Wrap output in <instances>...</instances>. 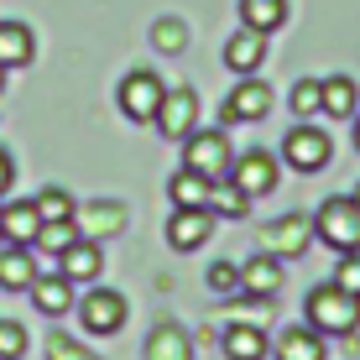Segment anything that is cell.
<instances>
[{"label":"cell","instance_id":"cell-1","mask_svg":"<svg viewBox=\"0 0 360 360\" xmlns=\"http://www.w3.org/2000/svg\"><path fill=\"white\" fill-rule=\"evenodd\" d=\"M303 314H308V324L324 334V340H329V334H350V329L360 324V297L345 292L340 282H324V288L308 292Z\"/></svg>","mask_w":360,"mask_h":360},{"label":"cell","instance_id":"cell-2","mask_svg":"<svg viewBox=\"0 0 360 360\" xmlns=\"http://www.w3.org/2000/svg\"><path fill=\"white\" fill-rule=\"evenodd\" d=\"M183 167H193L198 178H209V183H219V178H230V167H235V152H230V141H225V131H188L183 136Z\"/></svg>","mask_w":360,"mask_h":360},{"label":"cell","instance_id":"cell-3","mask_svg":"<svg viewBox=\"0 0 360 360\" xmlns=\"http://www.w3.org/2000/svg\"><path fill=\"white\" fill-rule=\"evenodd\" d=\"M314 235L334 251H360V209L355 198H324V209L314 214Z\"/></svg>","mask_w":360,"mask_h":360},{"label":"cell","instance_id":"cell-4","mask_svg":"<svg viewBox=\"0 0 360 360\" xmlns=\"http://www.w3.org/2000/svg\"><path fill=\"white\" fill-rule=\"evenodd\" d=\"M126 314H131V303L110 288H89L84 303H79V324L89 334H120L126 329Z\"/></svg>","mask_w":360,"mask_h":360},{"label":"cell","instance_id":"cell-5","mask_svg":"<svg viewBox=\"0 0 360 360\" xmlns=\"http://www.w3.org/2000/svg\"><path fill=\"white\" fill-rule=\"evenodd\" d=\"M162 79L157 73H126L120 79V110H126L131 120H141V126H152L157 110H162Z\"/></svg>","mask_w":360,"mask_h":360},{"label":"cell","instance_id":"cell-6","mask_svg":"<svg viewBox=\"0 0 360 360\" xmlns=\"http://www.w3.org/2000/svg\"><path fill=\"white\" fill-rule=\"evenodd\" d=\"M282 157H288L292 172H319V167H329L334 141L314 126H297V131H288V141H282Z\"/></svg>","mask_w":360,"mask_h":360},{"label":"cell","instance_id":"cell-7","mask_svg":"<svg viewBox=\"0 0 360 360\" xmlns=\"http://www.w3.org/2000/svg\"><path fill=\"white\" fill-rule=\"evenodd\" d=\"M230 183L240 188L245 198H262V193H271L277 188V157L271 152H245V157H235V167H230Z\"/></svg>","mask_w":360,"mask_h":360},{"label":"cell","instance_id":"cell-8","mask_svg":"<svg viewBox=\"0 0 360 360\" xmlns=\"http://www.w3.org/2000/svg\"><path fill=\"white\" fill-rule=\"evenodd\" d=\"M193 126H198V94L193 89H167L162 110H157V131H162L167 141H183Z\"/></svg>","mask_w":360,"mask_h":360},{"label":"cell","instance_id":"cell-9","mask_svg":"<svg viewBox=\"0 0 360 360\" xmlns=\"http://www.w3.org/2000/svg\"><path fill=\"white\" fill-rule=\"evenodd\" d=\"M266 110H271V89L262 79H251V73H245V79L230 89V99H225V120L230 126H240V120L245 126H251V120H266Z\"/></svg>","mask_w":360,"mask_h":360},{"label":"cell","instance_id":"cell-10","mask_svg":"<svg viewBox=\"0 0 360 360\" xmlns=\"http://www.w3.org/2000/svg\"><path fill=\"white\" fill-rule=\"evenodd\" d=\"M209 230H214V214H209V209H172L167 245L172 251H198V245L209 240Z\"/></svg>","mask_w":360,"mask_h":360},{"label":"cell","instance_id":"cell-11","mask_svg":"<svg viewBox=\"0 0 360 360\" xmlns=\"http://www.w3.org/2000/svg\"><path fill=\"white\" fill-rule=\"evenodd\" d=\"M58 266H63V277L79 288V282H94L99 266H105V256H99V240H89V235H79V240L68 245L63 256H58Z\"/></svg>","mask_w":360,"mask_h":360},{"label":"cell","instance_id":"cell-12","mask_svg":"<svg viewBox=\"0 0 360 360\" xmlns=\"http://www.w3.org/2000/svg\"><path fill=\"white\" fill-rule=\"evenodd\" d=\"M262 58H266V32H251V27H245V32H235L230 42H225V68L240 73V79L262 68Z\"/></svg>","mask_w":360,"mask_h":360},{"label":"cell","instance_id":"cell-13","mask_svg":"<svg viewBox=\"0 0 360 360\" xmlns=\"http://www.w3.org/2000/svg\"><path fill=\"white\" fill-rule=\"evenodd\" d=\"M308 235H314V225H308L303 214H288V219H277V225H266V251L271 256H303L308 251Z\"/></svg>","mask_w":360,"mask_h":360},{"label":"cell","instance_id":"cell-14","mask_svg":"<svg viewBox=\"0 0 360 360\" xmlns=\"http://www.w3.org/2000/svg\"><path fill=\"white\" fill-rule=\"evenodd\" d=\"M27 292H32L37 314H47V319H58V314H68V308H73V282L63 277V271H53V277L37 271V282H32Z\"/></svg>","mask_w":360,"mask_h":360},{"label":"cell","instance_id":"cell-15","mask_svg":"<svg viewBox=\"0 0 360 360\" xmlns=\"http://www.w3.org/2000/svg\"><path fill=\"white\" fill-rule=\"evenodd\" d=\"M32 282H37L32 245H6V251H0V288L6 292H27Z\"/></svg>","mask_w":360,"mask_h":360},{"label":"cell","instance_id":"cell-16","mask_svg":"<svg viewBox=\"0 0 360 360\" xmlns=\"http://www.w3.org/2000/svg\"><path fill=\"white\" fill-rule=\"evenodd\" d=\"M319 94H324V115H329V120H350L355 105H360L355 79H345V73H329V79H319Z\"/></svg>","mask_w":360,"mask_h":360},{"label":"cell","instance_id":"cell-17","mask_svg":"<svg viewBox=\"0 0 360 360\" xmlns=\"http://www.w3.org/2000/svg\"><path fill=\"white\" fill-rule=\"evenodd\" d=\"M277 360H324V334L314 324H292L277 340Z\"/></svg>","mask_w":360,"mask_h":360},{"label":"cell","instance_id":"cell-18","mask_svg":"<svg viewBox=\"0 0 360 360\" xmlns=\"http://www.w3.org/2000/svg\"><path fill=\"white\" fill-rule=\"evenodd\" d=\"M282 288V266H277V256L262 251L256 262H245L240 266V292H251V297H271Z\"/></svg>","mask_w":360,"mask_h":360},{"label":"cell","instance_id":"cell-19","mask_svg":"<svg viewBox=\"0 0 360 360\" xmlns=\"http://www.w3.org/2000/svg\"><path fill=\"white\" fill-rule=\"evenodd\" d=\"M73 225H79V235H89V240H105V235H115L120 225H126V209H120V204L73 209Z\"/></svg>","mask_w":360,"mask_h":360},{"label":"cell","instance_id":"cell-20","mask_svg":"<svg viewBox=\"0 0 360 360\" xmlns=\"http://www.w3.org/2000/svg\"><path fill=\"white\" fill-rule=\"evenodd\" d=\"M0 214H6V240H11V245H32V240H37V230H42V214H37L32 198L0 204Z\"/></svg>","mask_w":360,"mask_h":360},{"label":"cell","instance_id":"cell-21","mask_svg":"<svg viewBox=\"0 0 360 360\" xmlns=\"http://www.w3.org/2000/svg\"><path fill=\"white\" fill-rule=\"evenodd\" d=\"M219 350H225V360H266V334L256 324H230Z\"/></svg>","mask_w":360,"mask_h":360},{"label":"cell","instance_id":"cell-22","mask_svg":"<svg viewBox=\"0 0 360 360\" xmlns=\"http://www.w3.org/2000/svg\"><path fill=\"white\" fill-rule=\"evenodd\" d=\"M209 188H214L209 178H198L193 167H178V172H172V183H167V198L178 209H209Z\"/></svg>","mask_w":360,"mask_h":360},{"label":"cell","instance_id":"cell-23","mask_svg":"<svg viewBox=\"0 0 360 360\" xmlns=\"http://www.w3.org/2000/svg\"><path fill=\"white\" fill-rule=\"evenodd\" d=\"M146 360H193V340L178 324H157L146 340Z\"/></svg>","mask_w":360,"mask_h":360},{"label":"cell","instance_id":"cell-24","mask_svg":"<svg viewBox=\"0 0 360 360\" xmlns=\"http://www.w3.org/2000/svg\"><path fill=\"white\" fill-rule=\"evenodd\" d=\"M32 53H37L32 27H21V21H0V63L21 68V63H32Z\"/></svg>","mask_w":360,"mask_h":360},{"label":"cell","instance_id":"cell-25","mask_svg":"<svg viewBox=\"0 0 360 360\" xmlns=\"http://www.w3.org/2000/svg\"><path fill=\"white\" fill-rule=\"evenodd\" d=\"M240 21L251 32H277L288 21V0H240Z\"/></svg>","mask_w":360,"mask_h":360},{"label":"cell","instance_id":"cell-26","mask_svg":"<svg viewBox=\"0 0 360 360\" xmlns=\"http://www.w3.org/2000/svg\"><path fill=\"white\" fill-rule=\"evenodd\" d=\"M245 209H251V198L235 188L230 178H219L214 188H209V214H219V219H245Z\"/></svg>","mask_w":360,"mask_h":360},{"label":"cell","instance_id":"cell-27","mask_svg":"<svg viewBox=\"0 0 360 360\" xmlns=\"http://www.w3.org/2000/svg\"><path fill=\"white\" fill-rule=\"evenodd\" d=\"M73 240H79V225H73V219H53V225L37 230V240H32V245H37V251H47V256H63Z\"/></svg>","mask_w":360,"mask_h":360},{"label":"cell","instance_id":"cell-28","mask_svg":"<svg viewBox=\"0 0 360 360\" xmlns=\"http://www.w3.org/2000/svg\"><path fill=\"white\" fill-rule=\"evenodd\" d=\"M32 204H37V214H42V225H53V219H73V198L63 188H42Z\"/></svg>","mask_w":360,"mask_h":360},{"label":"cell","instance_id":"cell-29","mask_svg":"<svg viewBox=\"0 0 360 360\" xmlns=\"http://www.w3.org/2000/svg\"><path fill=\"white\" fill-rule=\"evenodd\" d=\"M292 115H324L319 79H297V84H292Z\"/></svg>","mask_w":360,"mask_h":360},{"label":"cell","instance_id":"cell-30","mask_svg":"<svg viewBox=\"0 0 360 360\" xmlns=\"http://www.w3.org/2000/svg\"><path fill=\"white\" fill-rule=\"evenodd\" d=\"M21 355H27V329L0 319V360H21Z\"/></svg>","mask_w":360,"mask_h":360},{"label":"cell","instance_id":"cell-31","mask_svg":"<svg viewBox=\"0 0 360 360\" xmlns=\"http://www.w3.org/2000/svg\"><path fill=\"white\" fill-rule=\"evenodd\" d=\"M209 288H214L219 297H225V292H240V266L214 262V266H209Z\"/></svg>","mask_w":360,"mask_h":360},{"label":"cell","instance_id":"cell-32","mask_svg":"<svg viewBox=\"0 0 360 360\" xmlns=\"http://www.w3.org/2000/svg\"><path fill=\"white\" fill-rule=\"evenodd\" d=\"M334 282H340L345 292L360 297V251H345V262H340V271H334Z\"/></svg>","mask_w":360,"mask_h":360},{"label":"cell","instance_id":"cell-33","mask_svg":"<svg viewBox=\"0 0 360 360\" xmlns=\"http://www.w3.org/2000/svg\"><path fill=\"white\" fill-rule=\"evenodd\" d=\"M47 360H94V355L79 350V345H68L63 334H53V340H47Z\"/></svg>","mask_w":360,"mask_h":360},{"label":"cell","instance_id":"cell-34","mask_svg":"<svg viewBox=\"0 0 360 360\" xmlns=\"http://www.w3.org/2000/svg\"><path fill=\"white\" fill-rule=\"evenodd\" d=\"M152 37L167 47V53H183V27H178V21H162V27H157Z\"/></svg>","mask_w":360,"mask_h":360},{"label":"cell","instance_id":"cell-35","mask_svg":"<svg viewBox=\"0 0 360 360\" xmlns=\"http://www.w3.org/2000/svg\"><path fill=\"white\" fill-rule=\"evenodd\" d=\"M11 183H16V162H11V152H0V198L11 193Z\"/></svg>","mask_w":360,"mask_h":360},{"label":"cell","instance_id":"cell-36","mask_svg":"<svg viewBox=\"0 0 360 360\" xmlns=\"http://www.w3.org/2000/svg\"><path fill=\"white\" fill-rule=\"evenodd\" d=\"M350 120H355V152H360V110H355V115H350Z\"/></svg>","mask_w":360,"mask_h":360},{"label":"cell","instance_id":"cell-37","mask_svg":"<svg viewBox=\"0 0 360 360\" xmlns=\"http://www.w3.org/2000/svg\"><path fill=\"white\" fill-rule=\"evenodd\" d=\"M6 73H11V68H6V63H0V89H6Z\"/></svg>","mask_w":360,"mask_h":360},{"label":"cell","instance_id":"cell-38","mask_svg":"<svg viewBox=\"0 0 360 360\" xmlns=\"http://www.w3.org/2000/svg\"><path fill=\"white\" fill-rule=\"evenodd\" d=\"M0 240H6V214H0Z\"/></svg>","mask_w":360,"mask_h":360},{"label":"cell","instance_id":"cell-39","mask_svg":"<svg viewBox=\"0 0 360 360\" xmlns=\"http://www.w3.org/2000/svg\"><path fill=\"white\" fill-rule=\"evenodd\" d=\"M350 198H355V209H360V188H355V193H350Z\"/></svg>","mask_w":360,"mask_h":360}]
</instances>
